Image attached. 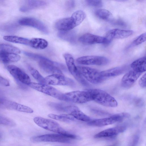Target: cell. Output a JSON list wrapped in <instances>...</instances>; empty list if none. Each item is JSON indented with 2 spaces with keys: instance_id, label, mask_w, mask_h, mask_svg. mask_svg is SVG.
Instances as JSON below:
<instances>
[{
  "instance_id": "cell-1",
  "label": "cell",
  "mask_w": 146,
  "mask_h": 146,
  "mask_svg": "<svg viewBox=\"0 0 146 146\" xmlns=\"http://www.w3.org/2000/svg\"><path fill=\"white\" fill-rule=\"evenodd\" d=\"M85 13L81 10L74 13L71 16L64 18L57 21L55 23L56 28L60 31L71 30L80 24L86 17Z\"/></svg>"
},
{
  "instance_id": "cell-2",
  "label": "cell",
  "mask_w": 146,
  "mask_h": 146,
  "mask_svg": "<svg viewBox=\"0 0 146 146\" xmlns=\"http://www.w3.org/2000/svg\"><path fill=\"white\" fill-rule=\"evenodd\" d=\"M33 120L38 126L45 129L58 134L66 135L72 139H74L76 137L75 135L67 132L58 123L53 120L37 117L34 118Z\"/></svg>"
},
{
  "instance_id": "cell-3",
  "label": "cell",
  "mask_w": 146,
  "mask_h": 146,
  "mask_svg": "<svg viewBox=\"0 0 146 146\" xmlns=\"http://www.w3.org/2000/svg\"><path fill=\"white\" fill-rule=\"evenodd\" d=\"M90 92L92 100L104 106L115 107L117 102L116 100L106 92L98 89L88 90Z\"/></svg>"
},
{
  "instance_id": "cell-4",
  "label": "cell",
  "mask_w": 146,
  "mask_h": 146,
  "mask_svg": "<svg viewBox=\"0 0 146 146\" xmlns=\"http://www.w3.org/2000/svg\"><path fill=\"white\" fill-rule=\"evenodd\" d=\"M38 62L40 68L44 72L52 74L63 75L61 70L65 68L63 64L53 61L43 56Z\"/></svg>"
},
{
  "instance_id": "cell-5",
  "label": "cell",
  "mask_w": 146,
  "mask_h": 146,
  "mask_svg": "<svg viewBox=\"0 0 146 146\" xmlns=\"http://www.w3.org/2000/svg\"><path fill=\"white\" fill-rule=\"evenodd\" d=\"M64 101L82 104L92 100L90 92L88 90L76 91L64 94Z\"/></svg>"
},
{
  "instance_id": "cell-6",
  "label": "cell",
  "mask_w": 146,
  "mask_h": 146,
  "mask_svg": "<svg viewBox=\"0 0 146 146\" xmlns=\"http://www.w3.org/2000/svg\"><path fill=\"white\" fill-rule=\"evenodd\" d=\"M28 85L30 87L58 99L64 100V94L55 88L46 84L31 82Z\"/></svg>"
},
{
  "instance_id": "cell-7",
  "label": "cell",
  "mask_w": 146,
  "mask_h": 146,
  "mask_svg": "<svg viewBox=\"0 0 146 146\" xmlns=\"http://www.w3.org/2000/svg\"><path fill=\"white\" fill-rule=\"evenodd\" d=\"M31 140L36 142H57L70 143L73 139L67 135L60 134H47L31 137Z\"/></svg>"
},
{
  "instance_id": "cell-8",
  "label": "cell",
  "mask_w": 146,
  "mask_h": 146,
  "mask_svg": "<svg viewBox=\"0 0 146 146\" xmlns=\"http://www.w3.org/2000/svg\"><path fill=\"white\" fill-rule=\"evenodd\" d=\"M80 74L90 82L95 84L101 83L105 78L101 76L100 72L96 69L89 67L77 66Z\"/></svg>"
},
{
  "instance_id": "cell-9",
  "label": "cell",
  "mask_w": 146,
  "mask_h": 146,
  "mask_svg": "<svg viewBox=\"0 0 146 146\" xmlns=\"http://www.w3.org/2000/svg\"><path fill=\"white\" fill-rule=\"evenodd\" d=\"M129 116L128 114L127 113H119L112 115L109 117L91 120L88 123V125L91 126L102 127L121 121Z\"/></svg>"
},
{
  "instance_id": "cell-10",
  "label": "cell",
  "mask_w": 146,
  "mask_h": 146,
  "mask_svg": "<svg viewBox=\"0 0 146 146\" xmlns=\"http://www.w3.org/2000/svg\"><path fill=\"white\" fill-rule=\"evenodd\" d=\"M68 70L75 78L84 86H87L88 83L79 73L77 66L75 64L74 60L72 56L68 53H65L63 55Z\"/></svg>"
},
{
  "instance_id": "cell-11",
  "label": "cell",
  "mask_w": 146,
  "mask_h": 146,
  "mask_svg": "<svg viewBox=\"0 0 146 146\" xmlns=\"http://www.w3.org/2000/svg\"><path fill=\"white\" fill-rule=\"evenodd\" d=\"M79 64L86 65H104L109 62L107 58L98 56H86L80 57L76 59Z\"/></svg>"
},
{
  "instance_id": "cell-12",
  "label": "cell",
  "mask_w": 146,
  "mask_h": 146,
  "mask_svg": "<svg viewBox=\"0 0 146 146\" xmlns=\"http://www.w3.org/2000/svg\"><path fill=\"white\" fill-rule=\"evenodd\" d=\"M19 23L21 25L27 26L36 28L46 34L49 33L48 29L42 22L35 18L25 17L19 19Z\"/></svg>"
},
{
  "instance_id": "cell-13",
  "label": "cell",
  "mask_w": 146,
  "mask_h": 146,
  "mask_svg": "<svg viewBox=\"0 0 146 146\" xmlns=\"http://www.w3.org/2000/svg\"><path fill=\"white\" fill-rule=\"evenodd\" d=\"M46 84L54 85L73 86L74 83L71 79L65 76L64 75L52 74L45 78Z\"/></svg>"
},
{
  "instance_id": "cell-14",
  "label": "cell",
  "mask_w": 146,
  "mask_h": 146,
  "mask_svg": "<svg viewBox=\"0 0 146 146\" xmlns=\"http://www.w3.org/2000/svg\"><path fill=\"white\" fill-rule=\"evenodd\" d=\"M78 40L80 42L85 45L108 44L111 41L105 37L89 33L82 35L79 38Z\"/></svg>"
},
{
  "instance_id": "cell-15",
  "label": "cell",
  "mask_w": 146,
  "mask_h": 146,
  "mask_svg": "<svg viewBox=\"0 0 146 146\" xmlns=\"http://www.w3.org/2000/svg\"><path fill=\"white\" fill-rule=\"evenodd\" d=\"M7 69L11 75L17 81L27 85L31 82L29 76L19 67L10 65L7 66Z\"/></svg>"
},
{
  "instance_id": "cell-16",
  "label": "cell",
  "mask_w": 146,
  "mask_h": 146,
  "mask_svg": "<svg viewBox=\"0 0 146 146\" xmlns=\"http://www.w3.org/2000/svg\"><path fill=\"white\" fill-rule=\"evenodd\" d=\"M127 127L126 125L123 124L108 128L96 134L94 137L95 138H99L113 137L123 132L126 129Z\"/></svg>"
},
{
  "instance_id": "cell-17",
  "label": "cell",
  "mask_w": 146,
  "mask_h": 146,
  "mask_svg": "<svg viewBox=\"0 0 146 146\" xmlns=\"http://www.w3.org/2000/svg\"><path fill=\"white\" fill-rule=\"evenodd\" d=\"M133 33V31L131 30L113 29L109 31L106 33L105 37L111 41L113 39L127 38L132 35Z\"/></svg>"
},
{
  "instance_id": "cell-18",
  "label": "cell",
  "mask_w": 146,
  "mask_h": 146,
  "mask_svg": "<svg viewBox=\"0 0 146 146\" xmlns=\"http://www.w3.org/2000/svg\"><path fill=\"white\" fill-rule=\"evenodd\" d=\"M141 74L133 70L129 71L122 78L121 85L125 88H130L134 84Z\"/></svg>"
},
{
  "instance_id": "cell-19",
  "label": "cell",
  "mask_w": 146,
  "mask_h": 146,
  "mask_svg": "<svg viewBox=\"0 0 146 146\" xmlns=\"http://www.w3.org/2000/svg\"><path fill=\"white\" fill-rule=\"evenodd\" d=\"M47 4V2L45 1L27 0L20 9L22 12H27L33 9L44 8Z\"/></svg>"
},
{
  "instance_id": "cell-20",
  "label": "cell",
  "mask_w": 146,
  "mask_h": 146,
  "mask_svg": "<svg viewBox=\"0 0 146 146\" xmlns=\"http://www.w3.org/2000/svg\"><path fill=\"white\" fill-rule=\"evenodd\" d=\"M48 105L54 109L62 112H66L70 114L72 111L78 108L73 105L62 103L49 102Z\"/></svg>"
},
{
  "instance_id": "cell-21",
  "label": "cell",
  "mask_w": 146,
  "mask_h": 146,
  "mask_svg": "<svg viewBox=\"0 0 146 146\" xmlns=\"http://www.w3.org/2000/svg\"><path fill=\"white\" fill-rule=\"evenodd\" d=\"M3 102L6 107L11 109L29 113L33 112V110L30 108L14 102L6 100L3 101Z\"/></svg>"
},
{
  "instance_id": "cell-22",
  "label": "cell",
  "mask_w": 146,
  "mask_h": 146,
  "mask_svg": "<svg viewBox=\"0 0 146 146\" xmlns=\"http://www.w3.org/2000/svg\"><path fill=\"white\" fill-rule=\"evenodd\" d=\"M133 70L142 73L146 70V58L145 56L139 58L133 61L131 64Z\"/></svg>"
},
{
  "instance_id": "cell-23",
  "label": "cell",
  "mask_w": 146,
  "mask_h": 146,
  "mask_svg": "<svg viewBox=\"0 0 146 146\" xmlns=\"http://www.w3.org/2000/svg\"><path fill=\"white\" fill-rule=\"evenodd\" d=\"M21 58L20 56L18 54L0 52V59L5 63L16 62Z\"/></svg>"
},
{
  "instance_id": "cell-24",
  "label": "cell",
  "mask_w": 146,
  "mask_h": 146,
  "mask_svg": "<svg viewBox=\"0 0 146 146\" xmlns=\"http://www.w3.org/2000/svg\"><path fill=\"white\" fill-rule=\"evenodd\" d=\"M125 70V67H118L101 71L100 74L104 78L119 75L123 73Z\"/></svg>"
},
{
  "instance_id": "cell-25",
  "label": "cell",
  "mask_w": 146,
  "mask_h": 146,
  "mask_svg": "<svg viewBox=\"0 0 146 146\" xmlns=\"http://www.w3.org/2000/svg\"><path fill=\"white\" fill-rule=\"evenodd\" d=\"M48 45L45 39L40 38H34L30 40L29 45L34 48L42 50L45 48Z\"/></svg>"
},
{
  "instance_id": "cell-26",
  "label": "cell",
  "mask_w": 146,
  "mask_h": 146,
  "mask_svg": "<svg viewBox=\"0 0 146 146\" xmlns=\"http://www.w3.org/2000/svg\"><path fill=\"white\" fill-rule=\"evenodd\" d=\"M57 35L61 39L71 43H73L75 42L76 33L74 31H60Z\"/></svg>"
},
{
  "instance_id": "cell-27",
  "label": "cell",
  "mask_w": 146,
  "mask_h": 146,
  "mask_svg": "<svg viewBox=\"0 0 146 146\" xmlns=\"http://www.w3.org/2000/svg\"><path fill=\"white\" fill-rule=\"evenodd\" d=\"M6 41L17 43L29 45L30 40L22 37L13 35H6L3 37Z\"/></svg>"
},
{
  "instance_id": "cell-28",
  "label": "cell",
  "mask_w": 146,
  "mask_h": 146,
  "mask_svg": "<svg viewBox=\"0 0 146 146\" xmlns=\"http://www.w3.org/2000/svg\"><path fill=\"white\" fill-rule=\"evenodd\" d=\"M96 15L99 18L108 21H112L113 18L112 13L108 10L104 9H100L95 12Z\"/></svg>"
},
{
  "instance_id": "cell-29",
  "label": "cell",
  "mask_w": 146,
  "mask_h": 146,
  "mask_svg": "<svg viewBox=\"0 0 146 146\" xmlns=\"http://www.w3.org/2000/svg\"><path fill=\"white\" fill-rule=\"evenodd\" d=\"M69 114L75 119L82 121L88 122L91 120V118L78 108L72 111Z\"/></svg>"
},
{
  "instance_id": "cell-30",
  "label": "cell",
  "mask_w": 146,
  "mask_h": 146,
  "mask_svg": "<svg viewBox=\"0 0 146 146\" xmlns=\"http://www.w3.org/2000/svg\"><path fill=\"white\" fill-rule=\"evenodd\" d=\"M0 52L20 54L21 51L18 48L12 45L5 43L0 44Z\"/></svg>"
},
{
  "instance_id": "cell-31",
  "label": "cell",
  "mask_w": 146,
  "mask_h": 146,
  "mask_svg": "<svg viewBox=\"0 0 146 146\" xmlns=\"http://www.w3.org/2000/svg\"><path fill=\"white\" fill-rule=\"evenodd\" d=\"M28 68L31 75L39 83L46 84L45 78L37 70L30 66Z\"/></svg>"
},
{
  "instance_id": "cell-32",
  "label": "cell",
  "mask_w": 146,
  "mask_h": 146,
  "mask_svg": "<svg viewBox=\"0 0 146 146\" xmlns=\"http://www.w3.org/2000/svg\"><path fill=\"white\" fill-rule=\"evenodd\" d=\"M146 34L145 32L138 36L133 41L132 44L134 46L139 45L145 42L146 41Z\"/></svg>"
},
{
  "instance_id": "cell-33",
  "label": "cell",
  "mask_w": 146,
  "mask_h": 146,
  "mask_svg": "<svg viewBox=\"0 0 146 146\" xmlns=\"http://www.w3.org/2000/svg\"><path fill=\"white\" fill-rule=\"evenodd\" d=\"M0 124L9 126H14V122L11 119L2 116H0Z\"/></svg>"
},
{
  "instance_id": "cell-34",
  "label": "cell",
  "mask_w": 146,
  "mask_h": 146,
  "mask_svg": "<svg viewBox=\"0 0 146 146\" xmlns=\"http://www.w3.org/2000/svg\"><path fill=\"white\" fill-rule=\"evenodd\" d=\"M86 3L87 4L90 6L100 7L103 5V2L101 0H86Z\"/></svg>"
},
{
  "instance_id": "cell-35",
  "label": "cell",
  "mask_w": 146,
  "mask_h": 146,
  "mask_svg": "<svg viewBox=\"0 0 146 146\" xmlns=\"http://www.w3.org/2000/svg\"><path fill=\"white\" fill-rule=\"evenodd\" d=\"M48 116L51 118L65 122L68 123L70 121V120L63 117L60 115L50 113L48 114Z\"/></svg>"
},
{
  "instance_id": "cell-36",
  "label": "cell",
  "mask_w": 146,
  "mask_h": 146,
  "mask_svg": "<svg viewBox=\"0 0 146 146\" xmlns=\"http://www.w3.org/2000/svg\"><path fill=\"white\" fill-rule=\"evenodd\" d=\"M75 3L74 0L67 1L65 3L66 8L68 10L72 9L75 7Z\"/></svg>"
},
{
  "instance_id": "cell-37",
  "label": "cell",
  "mask_w": 146,
  "mask_h": 146,
  "mask_svg": "<svg viewBox=\"0 0 146 146\" xmlns=\"http://www.w3.org/2000/svg\"><path fill=\"white\" fill-rule=\"evenodd\" d=\"M139 139V136L137 135H135L132 137L129 146H136Z\"/></svg>"
},
{
  "instance_id": "cell-38",
  "label": "cell",
  "mask_w": 146,
  "mask_h": 146,
  "mask_svg": "<svg viewBox=\"0 0 146 146\" xmlns=\"http://www.w3.org/2000/svg\"><path fill=\"white\" fill-rule=\"evenodd\" d=\"M146 74L145 73L141 78L139 81L140 86L142 88L146 87Z\"/></svg>"
},
{
  "instance_id": "cell-39",
  "label": "cell",
  "mask_w": 146,
  "mask_h": 146,
  "mask_svg": "<svg viewBox=\"0 0 146 146\" xmlns=\"http://www.w3.org/2000/svg\"><path fill=\"white\" fill-rule=\"evenodd\" d=\"M0 84L4 86H7L10 85L9 82L6 79L0 75Z\"/></svg>"
},
{
  "instance_id": "cell-40",
  "label": "cell",
  "mask_w": 146,
  "mask_h": 146,
  "mask_svg": "<svg viewBox=\"0 0 146 146\" xmlns=\"http://www.w3.org/2000/svg\"><path fill=\"white\" fill-rule=\"evenodd\" d=\"M60 115L63 117L70 121H74L75 118L71 115L69 114H63Z\"/></svg>"
},
{
  "instance_id": "cell-41",
  "label": "cell",
  "mask_w": 146,
  "mask_h": 146,
  "mask_svg": "<svg viewBox=\"0 0 146 146\" xmlns=\"http://www.w3.org/2000/svg\"><path fill=\"white\" fill-rule=\"evenodd\" d=\"M118 143H116L114 144L110 145V146H118Z\"/></svg>"
},
{
  "instance_id": "cell-42",
  "label": "cell",
  "mask_w": 146,
  "mask_h": 146,
  "mask_svg": "<svg viewBox=\"0 0 146 146\" xmlns=\"http://www.w3.org/2000/svg\"></svg>"
}]
</instances>
